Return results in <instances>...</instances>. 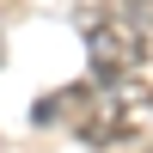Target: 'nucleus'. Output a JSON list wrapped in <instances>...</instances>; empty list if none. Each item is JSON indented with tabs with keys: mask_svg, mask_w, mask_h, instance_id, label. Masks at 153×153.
I'll return each instance as SVG.
<instances>
[{
	"mask_svg": "<svg viewBox=\"0 0 153 153\" xmlns=\"http://www.w3.org/2000/svg\"><path fill=\"white\" fill-rule=\"evenodd\" d=\"M86 55H92V74H98V80L117 86V80H129V74L141 68L147 31H135V25H123V19H104V25L86 31Z\"/></svg>",
	"mask_w": 153,
	"mask_h": 153,
	"instance_id": "1",
	"label": "nucleus"
},
{
	"mask_svg": "<svg viewBox=\"0 0 153 153\" xmlns=\"http://www.w3.org/2000/svg\"><path fill=\"white\" fill-rule=\"evenodd\" d=\"M123 25H135V31H153V0H123Z\"/></svg>",
	"mask_w": 153,
	"mask_h": 153,
	"instance_id": "2",
	"label": "nucleus"
}]
</instances>
